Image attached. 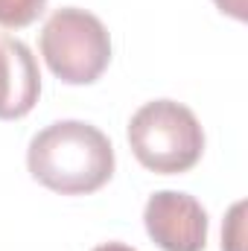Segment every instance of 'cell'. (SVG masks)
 <instances>
[{"mask_svg": "<svg viewBox=\"0 0 248 251\" xmlns=\"http://www.w3.org/2000/svg\"><path fill=\"white\" fill-rule=\"evenodd\" d=\"M29 176L53 193L88 196L114 176V146L105 131L82 120H59L41 128L26 149Z\"/></svg>", "mask_w": 248, "mask_h": 251, "instance_id": "1", "label": "cell"}, {"mask_svg": "<svg viewBox=\"0 0 248 251\" xmlns=\"http://www.w3.org/2000/svg\"><path fill=\"white\" fill-rule=\"evenodd\" d=\"M128 146L146 170L178 176L201 161L204 128L187 105L175 100H152L131 114Z\"/></svg>", "mask_w": 248, "mask_h": 251, "instance_id": "2", "label": "cell"}, {"mask_svg": "<svg viewBox=\"0 0 248 251\" xmlns=\"http://www.w3.org/2000/svg\"><path fill=\"white\" fill-rule=\"evenodd\" d=\"M41 56L64 85H91L111 62V35L97 15L64 6L41 29Z\"/></svg>", "mask_w": 248, "mask_h": 251, "instance_id": "3", "label": "cell"}, {"mask_svg": "<svg viewBox=\"0 0 248 251\" xmlns=\"http://www.w3.org/2000/svg\"><path fill=\"white\" fill-rule=\"evenodd\" d=\"M146 234L164 251H204L207 213L196 196L178 190H158L143 210Z\"/></svg>", "mask_w": 248, "mask_h": 251, "instance_id": "4", "label": "cell"}, {"mask_svg": "<svg viewBox=\"0 0 248 251\" xmlns=\"http://www.w3.org/2000/svg\"><path fill=\"white\" fill-rule=\"evenodd\" d=\"M41 94V73L32 50L0 32V120H21L26 117Z\"/></svg>", "mask_w": 248, "mask_h": 251, "instance_id": "5", "label": "cell"}, {"mask_svg": "<svg viewBox=\"0 0 248 251\" xmlns=\"http://www.w3.org/2000/svg\"><path fill=\"white\" fill-rule=\"evenodd\" d=\"M47 9V0H0V26L21 29L38 21V15Z\"/></svg>", "mask_w": 248, "mask_h": 251, "instance_id": "6", "label": "cell"}, {"mask_svg": "<svg viewBox=\"0 0 248 251\" xmlns=\"http://www.w3.org/2000/svg\"><path fill=\"white\" fill-rule=\"evenodd\" d=\"M222 12H228L237 21H246V0H213Z\"/></svg>", "mask_w": 248, "mask_h": 251, "instance_id": "7", "label": "cell"}, {"mask_svg": "<svg viewBox=\"0 0 248 251\" xmlns=\"http://www.w3.org/2000/svg\"><path fill=\"white\" fill-rule=\"evenodd\" d=\"M94 251H134L131 246H123V243H102V246H97Z\"/></svg>", "mask_w": 248, "mask_h": 251, "instance_id": "8", "label": "cell"}]
</instances>
